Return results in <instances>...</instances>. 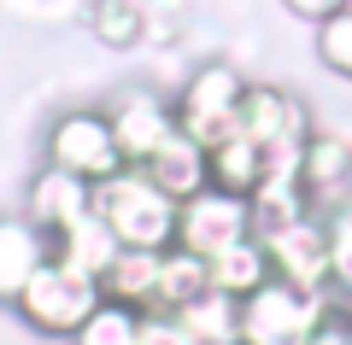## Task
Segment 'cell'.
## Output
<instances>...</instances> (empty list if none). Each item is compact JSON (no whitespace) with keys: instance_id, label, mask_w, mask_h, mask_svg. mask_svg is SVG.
Returning <instances> with one entry per match:
<instances>
[{"instance_id":"6da1fadb","label":"cell","mask_w":352,"mask_h":345,"mask_svg":"<svg viewBox=\"0 0 352 345\" xmlns=\"http://www.w3.org/2000/svg\"><path fill=\"white\" fill-rule=\"evenodd\" d=\"M94 217L118 235V246L129 252H164L176 246V199L164 187H153V176L141 164H124L118 176L94 182Z\"/></svg>"},{"instance_id":"7a4b0ae2","label":"cell","mask_w":352,"mask_h":345,"mask_svg":"<svg viewBox=\"0 0 352 345\" xmlns=\"http://www.w3.org/2000/svg\"><path fill=\"white\" fill-rule=\"evenodd\" d=\"M241 99H247V76H241V64L235 59H200L188 76H182V88L170 94L176 129L212 152L223 135H235Z\"/></svg>"},{"instance_id":"3957f363","label":"cell","mask_w":352,"mask_h":345,"mask_svg":"<svg viewBox=\"0 0 352 345\" xmlns=\"http://www.w3.org/2000/svg\"><path fill=\"white\" fill-rule=\"evenodd\" d=\"M329 316H340L329 293H305V287H288L270 275L264 287H252L241 298L235 333H241V345H305V333Z\"/></svg>"},{"instance_id":"277c9868","label":"cell","mask_w":352,"mask_h":345,"mask_svg":"<svg viewBox=\"0 0 352 345\" xmlns=\"http://www.w3.org/2000/svg\"><path fill=\"white\" fill-rule=\"evenodd\" d=\"M94 305H100V281H88V275L65 270L59 258H47L36 270V281L18 293L12 316L24 322L30 333H41V340H71V333L94 316Z\"/></svg>"},{"instance_id":"5b68a950","label":"cell","mask_w":352,"mask_h":345,"mask_svg":"<svg viewBox=\"0 0 352 345\" xmlns=\"http://www.w3.org/2000/svg\"><path fill=\"white\" fill-rule=\"evenodd\" d=\"M41 164L53 170H71L82 182H106V176L124 170V152L112 141V123H106L100 106H65L59 117L41 135Z\"/></svg>"},{"instance_id":"8992f818","label":"cell","mask_w":352,"mask_h":345,"mask_svg":"<svg viewBox=\"0 0 352 345\" xmlns=\"http://www.w3.org/2000/svg\"><path fill=\"white\" fill-rule=\"evenodd\" d=\"M235 129L247 141H258L270 164H294V170H300L305 141L317 135L305 99H294L288 88H270V82H247V99H241V123Z\"/></svg>"},{"instance_id":"52a82bcc","label":"cell","mask_w":352,"mask_h":345,"mask_svg":"<svg viewBox=\"0 0 352 345\" xmlns=\"http://www.w3.org/2000/svg\"><path fill=\"white\" fill-rule=\"evenodd\" d=\"M100 111H106V123H112V141H118V152H124V164H147L153 152L176 135L170 94H159V88H147V82L118 88Z\"/></svg>"},{"instance_id":"ba28073f","label":"cell","mask_w":352,"mask_h":345,"mask_svg":"<svg viewBox=\"0 0 352 345\" xmlns=\"http://www.w3.org/2000/svg\"><path fill=\"white\" fill-rule=\"evenodd\" d=\"M252 235V211L241 193H223V187H206V193L182 199L176 205V246L194 252V258H217L223 246Z\"/></svg>"},{"instance_id":"9c48e42d","label":"cell","mask_w":352,"mask_h":345,"mask_svg":"<svg viewBox=\"0 0 352 345\" xmlns=\"http://www.w3.org/2000/svg\"><path fill=\"white\" fill-rule=\"evenodd\" d=\"M264 252H270V275L288 287H305V293H329V217L311 211V217L288 222L276 235H258Z\"/></svg>"},{"instance_id":"30bf717a","label":"cell","mask_w":352,"mask_h":345,"mask_svg":"<svg viewBox=\"0 0 352 345\" xmlns=\"http://www.w3.org/2000/svg\"><path fill=\"white\" fill-rule=\"evenodd\" d=\"M88 211H94V182H82V176L71 170H53V164H41L36 176H30L24 187V217L36 222L41 235H65L71 222H82Z\"/></svg>"},{"instance_id":"8fae6325","label":"cell","mask_w":352,"mask_h":345,"mask_svg":"<svg viewBox=\"0 0 352 345\" xmlns=\"http://www.w3.org/2000/svg\"><path fill=\"white\" fill-rule=\"evenodd\" d=\"M300 182H305V193H311V205L323 211V217L340 211L352 199V141L317 129V135L305 141V152H300Z\"/></svg>"},{"instance_id":"7c38bea8","label":"cell","mask_w":352,"mask_h":345,"mask_svg":"<svg viewBox=\"0 0 352 345\" xmlns=\"http://www.w3.org/2000/svg\"><path fill=\"white\" fill-rule=\"evenodd\" d=\"M47 258H53V240L24 211H6L0 217V305H18V293L36 281V270Z\"/></svg>"},{"instance_id":"4fadbf2b","label":"cell","mask_w":352,"mask_h":345,"mask_svg":"<svg viewBox=\"0 0 352 345\" xmlns=\"http://www.w3.org/2000/svg\"><path fill=\"white\" fill-rule=\"evenodd\" d=\"M247 211H252V235H276V228H288V222L311 217L317 205H311V193H305V182H300L294 164H270L264 182L252 187Z\"/></svg>"},{"instance_id":"5bb4252c","label":"cell","mask_w":352,"mask_h":345,"mask_svg":"<svg viewBox=\"0 0 352 345\" xmlns=\"http://www.w3.org/2000/svg\"><path fill=\"white\" fill-rule=\"evenodd\" d=\"M141 170L153 176V187H164V193L182 205V199H194V193H206L212 187V152L200 147V141H188L182 129H176L170 141H164L159 152H153Z\"/></svg>"},{"instance_id":"9a60e30c","label":"cell","mask_w":352,"mask_h":345,"mask_svg":"<svg viewBox=\"0 0 352 345\" xmlns=\"http://www.w3.org/2000/svg\"><path fill=\"white\" fill-rule=\"evenodd\" d=\"M118 252H124V246H118V235L94 217V211H88L82 222H71L65 235H53V258H59L65 270L88 275V281H100V275L118 263Z\"/></svg>"},{"instance_id":"2e32d148","label":"cell","mask_w":352,"mask_h":345,"mask_svg":"<svg viewBox=\"0 0 352 345\" xmlns=\"http://www.w3.org/2000/svg\"><path fill=\"white\" fill-rule=\"evenodd\" d=\"M206 281H212V293H229V298H247L252 287L270 281V252H264L258 235L235 240V246H223L217 258H206Z\"/></svg>"},{"instance_id":"e0dca14e","label":"cell","mask_w":352,"mask_h":345,"mask_svg":"<svg viewBox=\"0 0 352 345\" xmlns=\"http://www.w3.org/2000/svg\"><path fill=\"white\" fill-rule=\"evenodd\" d=\"M100 298L124 310H153L159 305V252H118V263L100 275Z\"/></svg>"},{"instance_id":"ac0fdd59","label":"cell","mask_w":352,"mask_h":345,"mask_svg":"<svg viewBox=\"0 0 352 345\" xmlns=\"http://www.w3.org/2000/svg\"><path fill=\"white\" fill-rule=\"evenodd\" d=\"M264 170H270L264 147H258V141H247L241 129H235V135H223V141L212 147V187H223V193L252 199V187L264 182Z\"/></svg>"},{"instance_id":"d6986e66","label":"cell","mask_w":352,"mask_h":345,"mask_svg":"<svg viewBox=\"0 0 352 345\" xmlns=\"http://www.w3.org/2000/svg\"><path fill=\"white\" fill-rule=\"evenodd\" d=\"M82 24L106 53H129V47L147 41V6L141 0H94L82 12Z\"/></svg>"},{"instance_id":"ffe728a7","label":"cell","mask_w":352,"mask_h":345,"mask_svg":"<svg viewBox=\"0 0 352 345\" xmlns=\"http://www.w3.org/2000/svg\"><path fill=\"white\" fill-rule=\"evenodd\" d=\"M206 287H212L206 281V258H194V252H182V246L159 252V305L153 310H182V305H194Z\"/></svg>"},{"instance_id":"44dd1931","label":"cell","mask_w":352,"mask_h":345,"mask_svg":"<svg viewBox=\"0 0 352 345\" xmlns=\"http://www.w3.org/2000/svg\"><path fill=\"white\" fill-rule=\"evenodd\" d=\"M176 316H182V328H188L194 340H241L235 333L241 298H229V293H212V287H206V293L194 298V305H182Z\"/></svg>"},{"instance_id":"7402d4cb","label":"cell","mask_w":352,"mask_h":345,"mask_svg":"<svg viewBox=\"0 0 352 345\" xmlns=\"http://www.w3.org/2000/svg\"><path fill=\"white\" fill-rule=\"evenodd\" d=\"M135 322H141V310H124L112 298H100L94 316L71 333V345H135Z\"/></svg>"},{"instance_id":"603a6c76","label":"cell","mask_w":352,"mask_h":345,"mask_svg":"<svg viewBox=\"0 0 352 345\" xmlns=\"http://www.w3.org/2000/svg\"><path fill=\"white\" fill-rule=\"evenodd\" d=\"M311 41H317V64L329 76H340V82H352V6H340L335 18H323L311 29Z\"/></svg>"},{"instance_id":"cb8c5ba5","label":"cell","mask_w":352,"mask_h":345,"mask_svg":"<svg viewBox=\"0 0 352 345\" xmlns=\"http://www.w3.org/2000/svg\"><path fill=\"white\" fill-rule=\"evenodd\" d=\"M135 345H194V333L182 328V316H176V310H141Z\"/></svg>"},{"instance_id":"d4e9b609","label":"cell","mask_w":352,"mask_h":345,"mask_svg":"<svg viewBox=\"0 0 352 345\" xmlns=\"http://www.w3.org/2000/svg\"><path fill=\"white\" fill-rule=\"evenodd\" d=\"M340 6H346V0H282V12H294L300 24H311V29L323 24V18H335Z\"/></svg>"},{"instance_id":"484cf974","label":"cell","mask_w":352,"mask_h":345,"mask_svg":"<svg viewBox=\"0 0 352 345\" xmlns=\"http://www.w3.org/2000/svg\"><path fill=\"white\" fill-rule=\"evenodd\" d=\"M305 345H346V316H329L305 333Z\"/></svg>"},{"instance_id":"4316f807","label":"cell","mask_w":352,"mask_h":345,"mask_svg":"<svg viewBox=\"0 0 352 345\" xmlns=\"http://www.w3.org/2000/svg\"><path fill=\"white\" fill-rule=\"evenodd\" d=\"M194 345H241V340H194Z\"/></svg>"},{"instance_id":"83f0119b","label":"cell","mask_w":352,"mask_h":345,"mask_svg":"<svg viewBox=\"0 0 352 345\" xmlns=\"http://www.w3.org/2000/svg\"><path fill=\"white\" fill-rule=\"evenodd\" d=\"M41 345H71V340H41Z\"/></svg>"},{"instance_id":"f1b7e54d","label":"cell","mask_w":352,"mask_h":345,"mask_svg":"<svg viewBox=\"0 0 352 345\" xmlns=\"http://www.w3.org/2000/svg\"><path fill=\"white\" fill-rule=\"evenodd\" d=\"M346 345H352V316H346Z\"/></svg>"},{"instance_id":"f546056e","label":"cell","mask_w":352,"mask_h":345,"mask_svg":"<svg viewBox=\"0 0 352 345\" xmlns=\"http://www.w3.org/2000/svg\"><path fill=\"white\" fill-rule=\"evenodd\" d=\"M346 6H352V0H346Z\"/></svg>"}]
</instances>
